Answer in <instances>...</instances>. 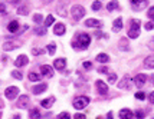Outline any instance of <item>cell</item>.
<instances>
[{"label":"cell","instance_id":"obj_1","mask_svg":"<svg viewBox=\"0 0 154 119\" xmlns=\"http://www.w3.org/2000/svg\"><path fill=\"white\" fill-rule=\"evenodd\" d=\"M91 43V36L87 33H79L76 39L72 42V48L75 49H87Z\"/></svg>","mask_w":154,"mask_h":119},{"label":"cell","instance_id":"obj_2","mask_svg":"<svg viewBox=\"0 0 154 119\" xmlns=\"http://www.w3.org/2000/svg\"><path fill=\"white\" fill-rule=\"evenodd\" d=\"M71 15H72L73 20H81L82 17L85 16V9H84V6H81V4H73L72 9H71Z\"/></svg>","mask_w":154,"mask_h":119},{"label":"cell","instance_id":"obj_3","mask_svg":"<svg viewBox=\"0 0 154 119\" xmlns=\"http://www.w3.org/2000/svg\"><path fill=\"white\" fill-rule=\"evenodd\" d=\"M138 36H140V20L134 19V20H131V27H130V30H128V37L130 39H137Z\"/></svg>","mask_w":154,"mask_h":119},{"label":"cell","instance_id":"obj_4","mask_svg":"<svg viewBox=\"0 0 154 119\" xmlns=\"http://www.w3.org/2000/svg\"><path fill=\"white\" fill-rule=\"evenodd\" d=\"M89 103V98L88 96H76L73 99V108L75 109H84L87 108Z\"/></svg>","mask_w":154,"mask_h":119},{"label":"cell","instance_id":"obj_5","mask_svg":"<svg viewBox=\"0 0 154 119\" xmlns=\"http://www.w3.org/2000/svg\"><path fill=\"white\" fill-rule=\"evenodd\" d=\"M17 95H19V87L17 86H9L4 90V96L7 98L9 101H13Z\"/></svg>","mask_w":154,"mask_h":119},{"label":"cell","instance_id":"obj_6","mask_svg":"<svg viewBox=\"0 0 154 119\" xmlns=\"http://www.w3.org/2000/svg\"><path fill=\"white\" fill-rule=\"evenodd\" d=\"M131 6L135 12L144 10L147 7V0H131Z\"/></svg>","mask_w":154,"mask_h":119},{"label":"cell","instance_id":"obj_7","mask_svg":"<svg viewBox=\"0 0 154 119\" xmlns=\"http://www.w3.org/2000/svg\"><path fill=\"white\" fill-rule=\"evenodd\" d=\"M131 85H133V82H131V78L130 75H125L121 80H120V83H118V87L120 89H130Z\"/></svg>","mask_w":154,"mask_h":119},{"label":"cell","instance_id":"obj_8","mask_svg":"<svg viewBox=\"0 0 154 119\" xmlns=\"http://www.w3.org/2000/svg\"><path fill=\"white\" fill-rule=\"evenodd\" d=\"M146 82H147V76L144 73H138L137 76L134 78V85L137 87H143L146 85Z\"/></svg>","mask_w":154,"mask_h":119},{"label":"cell","instance_id":"obj_9","mask_svg":"<svg viewBox=\"0 0 154 119\" xmlns=\"http://www.w3.org/2000/svg\"><path fill=\"white\" fill-rule=\"evenodd\" d=\"M20 46V43L19 42H15V40L9 39L4 42V45H3V50H6V52H9V50H13V49H16Z\"/></svg>","mask_w":154,"mask_h":119},{"label":"cell","instance_id":"obj_10","mask_svg":"<svg viewBox=\"0 0 154 119\" xmlns=\"http://www.w3.org/2000/svg\"><path fill=\"white\" fill-rule=\"evenodd\" d=\"M41 75L45 76V78H52V76H53V69H52V66H49V65L41 66Z\"/></svg>","mask_w":154,"mask_h":119},{"label":"cell","instance_id":"obj_11","mask_svg":"<svg viewBox=\"0 0 154 119\" xmlns=\"http://www.w3.org/2000/svg\"><path fill=\"white\" fill-rule=\"evenodd\" d=\"M27 106H29V96H27V95L19 96V99H17V108L26 109Z\"/></svg>","mask_w":154,"mask_h":119},{"label":"cell","instance_id":"obj_12","mask_svg":"<svg viewBox=\"0 0 154 119\" xmlns=\"http://www.w3.org/2000/svg\"><path fill=\"white\" fill-rule=\"evenodd\" d=\"M97 90L101 93V95H107V92H108V85H107L104 80H97Z\"/></svg>","mask_w":154,"mask_h":119},{"label":"cell","instance_id":"obj_13","mask_svg":"<svg viewBox=\"0 0 154 119\" xmlns=\"http://www.w3.org/2000/svg\"><path fill=\"white\" fill-rule=\"evenodd\" d=\"M53 66H55V69H58V71H64L66 68V59L65 57H59V59H56L55 62H53Z\"/></svg>","mask_w":154,"mask_h":119},{"label":"cell","instance_id":"obj_14","mask_svg":"<svg viewBox=\"0 0 154 119\" xmlns=\"http://www.w3.org/2000/svg\"><path fill=\"white\" fill-rule=\"evenodd\" d=\"M27 62H29L27 56H26V55H20V56H17V59L15 60V66H16V68H22V66H24Z\"/></svg>","mask_w":154,"mask_h":119},{"label":"cell","instance_id":"obj_15","mask_svg":"<svg viewBox=\"0 0 154 119\" xmlns=\"http://www.w3.org/2000/svg\"><path fill=\"white\" fill-rule=\"evenodd\" d=\"M85 26H87V27H101V26H102V22H101V20H97V19H87Z\"/></svg>","mask_w":154,"mask_h":119},{"label":"cell","instance_id":"obj_16","mask_svg":"<svg viewBox=\"0 0 154 119\" xmlns=\"http://www.w3.org/2000/svg\"><path fill=\"white\" fill-rule=\"evenodd\" d=\"M65 32H66L65 24H62V23H56V24H55V27H53V33H55V35H58V36H62V35H65Z\"/></svg>","mask_w":154,"mask_h":119},{"label":"cell","instance_id":"obj_17","mask_svg":"<svg viewBox=\"0 0 154 119\" xmlns=\"http://www.w3.org/2000/svg\"><path fill=\"white\" fill-rule=\"evenodd\" d=\"M46 89H48V85H46V83H39V85H35V86H33L32 92L35 95H39L42 92H45Z\"/></svg>","mask_w":154,"mask_h":119},{"label":"cell","instance_id":"obj_18","mask_svg":"<svg viewBox=\"0 0 154 119\" xmlns=\"http://www.w3.org/2000/svg\"><path fill=\"white\" fill-rule=\"evenodd\" d=\"M144 68L146 69H154V55L147 56L144 59Z\"/></svg>","mask_w":154,"mask_h":119},{"label":"cell","instance_id":"obj_19","mask_svg":"<svg viewBox=\"0 0 154 119\" xmlns=\"http://www.w3.org/2000/svg\"><path fill=\"white\" fill-rule=\"evenodd\" d=\"M7 30L10 33H17L19 32V22H17V20H12V22L7 24Z\"/></svg>","mask_w":154,"mask_h":119},{"label":"cell","instance_id":"obj_20","mask_svg":"<svg viewBox=\"0 0 154 119\" xmlns=\"http://www.w3.org/2000/svg\"><path fill=\"white\" fill-rule=\"evenodd\" d=\"M29 4H20L19 7H17V15H20V16H26V15H29Z\"/></svg>","mask_w":154,"mask_h":119},{"label":"cell","instance_id":"obj_21","mask_svg":"<svg viewBox=\"0 0 154 119\" xmlns=\"http://www.w3.org/2000/svg\"><path fill=\"white\" fill-rule=\"evenodd\" d=\"M133 116H134V113L130 109H127V108L120 111V118L121 119H133Z\"/></svg>","mask_w":154,"mask_h":119},{"label":"cell","instance_id":"obj_22","mask_svg":"<svg viewBox=\"0 0 154 119\" xmlns=\"http://www.w3.org/2000/svg\"><path fill=\"white\" fill-rule=\"evenodd\" d=\"M122 29V20L118 17V19H115L114 20V23H113V30L114 32H120Z\"/></svg>","mask_w":154,"mask_h":119},{"label":"cell","instance_id":"obj_23","mask_svg":"<svg viewBox=\"0 0 154 119\" xmlns=\"http://www.w3.org/2000/svg\"><path fill=\"white\" fill-rule=\"evenodd\" d=\"M53 103H55V98L52 96V98H48V99H43V101L41 102V105L43 106V108H50Z\"/></svg>","mask_w":154,"mask_h":119},{"label":"cell","instance_id":"obj_24","mask_svg":"<svg viewBox=\"0 0 154 119\" xmlns=\"http://www.w3.org/2000/svg\"><path fill=\"white\" fill-rule=\"evenodd\" d=\"M97 62L99 63H107V62H110V56L105 55V53H99L97 56Z\"/></svg>","mask_w":154,"mask_h":119},{"label":"cell","instance_id":"obj_25","mask_svg":"<svg viewBox=\"0 0 154 119\" xmlns=\"http://www.w3.org/2000/svg\"><path fill=\"white\" fill-rule=\"evenodd\" d=\"M115 9H118V0H113V1H110V3L107 4V10H108V12H113Z\"/></svg>","mask_w":154,"mask_h":119},{"label":"cell","instance_id":"obj_26","mask_svg":"<svg viewBox=\"0 0 154 119\" xmlns=\"http://www.w3.org/2000/svg\"><path fill=\"white\" fill-rule=\"evenodd\" d=\"M29 116H30V119H41V112H39V109L35 108L29 112Z\"/></svg>","mask_w":154,"mask_h":119},{"label":"cell","instance_id":"obj_27","mask_svg":"<svg viewBox=\"0 0 154 119\" xmlns=\"http://www.w3.org/2000/svg\"><path fill=\"white\" fill-rule=\"evenodd\" d=\"M41 73H36V72H32V73H29V80H32V82H38V80H41Z\"/></svg>","mask_w":154,"mask_h":119},{"label":"cell","instance_id":"obj_28","mask_svg":"<svg viewBox=\"0 0 154 119\" xmlns=\"http://www.w3.org/2000/svg\"><path fill=\"white\" fill-rule=\"evenodd\" d=\"M46 49H48V53L50 56L55 55V52H56V45H55V43H50V45H48V46H46Z\"/></svg>","mask_w":154,"mask_h":119},{"label":"cell","instance_id":"obj_29","mask_svg":"<svg viewBox=\"0 0 154 119\" xmlns=\"http://www.w3.org/2000/svg\"><path fill=\"white\" fill-rule=\"evenodd\" d=\"M53 23H55V17L52 16V15H49V16L45 19V26L48 27V26H52Z\"/></svg>","mask_w":154,"mask_h":119},{"label":"cell","instance_id":"obj_30","mask_svg":"<svg viewBox=\"0 0 154 119\" xmlns=\"http://www.w3.org/2000/svg\"><path fill=\"white\" fill-rule=\"evenodd\" d=\"M33 32H35V35H46V27H35L33 29Z\"/></svg>","mask_w":154,"mask_h":119},{"label":"cell","instance_id":"obj_31","mask_svg":"<svg viewBox=\"0 0 154 119\" xmlns=\"http://www.w3.org/2000/svg\"><path fill=\"white\" fill-rule=\"evenodd\" d=\"M56 10H58V13H59V15H61L62 17L66 16V9H65V4H64V7H62V3H61V4H59V6L56 7Z\"/></svg>","mask_w":154,"mask_h":119},{"label":"cell","instance_id":"obj_32","mask_svg":"<svg viewBox=\"0 0 154 119\" xmlns=\"http://www.w3.org/2000/svg\"><path fill=\"white\" fill-rule=\"evenodd\" d=\"M120 48H121V50H128V42H127V39H121Z\"/></svg>","mask_w":154,"mask_h":119},{"label":"cell","instance_id":"obj_33","mask_svg":"<svg viewBox=\"0 0 154 119\" xmlns=\"http://www.w3.org/2000/svg\"><path fill=\"white\" fill-rule=\"evenodd\" d=\"M12 76H13L15 79H17V80H22V79H23V75H22V73H20L19 71H13V72H12Z\"/></svg>","mask_w":154,"mask_h":119},{"label":"cell","instance_id":"obj_34","mask_svg":"<svg viewBox=\"0 0 154 119\" xmlns=\"http://www.w3.org/2000/svg\"><path fill=\"white\" fill-rule=\"evenodd\" d=\"M101 7H102V4H101V1H99V0H95V1L92 3V10H95V12H97V10H99Z\"/></svg>","mask_w":154,"mask_h":119},{"label":"cell","instance_id":"obj_35","mask_svg":"<svg viewBox=\"0 0 154 119\" xmlns=\"http://www.w3.org/2000/svg\"><path fill=\"white\" fill-rule=\"evenodd\" d=\"M33 20H35L36 23H42L43 16H42V15H39V13H36V15H33Z\"/></svg>","mask_w":154,"mask_h":119},{"label":"cell","instance_id":"obj_36","mask_svg":"<svg viewBox=\"0 0 154 119\" xmlns=\"http://www.w3.org/2000/svg\"><path fill=\"white\" fill-rule=\"evenodd\" d=\"M58 119H71V115L68 112H62V113L58 115Z\"/></svg>","mask_w":154,"mask_h":119},{"label":"cell","instance_id":"obj_37","mask_svg":"<svg viewBox=\"0 0 154 119\" xmlns=\"http://www.w3.org/2000/svg\"><path fill=\"white\" fill-rule=\"evenodd\" d=\"M144 27H146V30H153V29H154V22H153V20L147 22V23L144 24Z\"/></svg>","mask_w":154,"mask_h":119},{"label":"cell","instance_id":"obj_38","mask_svg":"<svg viewBox=\"0 0 154 119\" xmlns=\"http://www.w3.org/2000/svg\"><path fill=\"white\" fill-rule=\"evenodd\" d=\"M147 16L150 17V20H153V22H154V6L148 9V12H147Z\"/></svg>","mask_w":154,"mask_h":119},{"label":"cell","instance_id":"obj_39","mask_svg":"<svg viewBox=\"0 0 154 119\" xmlns=\"http://www.w3.org/2000/svg\"><path fill=\"white\" fill-rule=\"evenodd\" d=\"M135 98H137L138 101H144V99H146V93H144V92H137V93H135Z\"/></svg>","mask_w":154,"mask_h":119},{"label":"cell","instance_id":"obj_40","mask_svg":"<svg viewBox=\"0 0 154 119\" xmlns=\"http://www.w3.org/2000/svg\"><path fill=\"white\" fill-rule=\"evenodd\" d=\"M115 80H117V75H115V73H111V75H108V82H110V83H114Z\"/></svg>","mask_w":154,"mask_h":119},{"label":"cell","instance_id":"obj_41","mask_svg":"<svg viewBox=\"0 0 154 119\" xmlns=\"http://www.w3.org/2000/svg\"><path fill=\"white\" fill-rule=\"evenodd\" d=\"M32 53H33V55H35V56H38V55H42V53H43V50H42V49L35 48V49H33V50H32Z\"/></svg>","mask_w":154,"mask_h":119},{"label":"cell","instance_id":"obj_42","mask_svg":"<svg viewBox=\"0 0 154 119\" xmlns=\"http://www.w3.org/2000/svg\"><path fill=\"white\" fill-rule=\"evenodd\" d=\"M135 116H137V119H143V118H144V112H143V111H137V112H135Z\"/></svg>","mask_w":154,"mask_h":119},{"label":"cell","instance_id":"obj_43","mask_svg":"<svg viewBox=\"0 0 154 119\" xmlns=\"http://www.w3.org/2000/svg\"><path fill=\"white\" fill-rule=\"evenodd\" d=\"M73 119H87V116L82 115V113H76V115L73 116Z\"/></svg>","mask_w":154,"mask_h":119},{"label":"cell","instance_id":"obj_44","mask_svg":"<svg viewBox=\"0 0 154 119\" xmlns=\"http://www.w3.org/2000/svg\"><path fill=\"white\" fill-rule=\"evenodd\" d=\"M84 68H85V69H91V68H92V63L87 60V62H84Z\"/></svg>","mask_w":154,"mask_h":119},{"label":"cell","instance_id":"obj_45","mask_svg":"<svg viewBox=\"0 0 154 119\" xmlns=\"http://www.w3.org/2000/svg\"><path fill=\"white\" fill-rule=\"evenodd\" d=\"M148 101H150V103H153V105H154V90L150 93V95H148Z\"/></svg>","mask_w":154,"mask_h":119},{"label":"cell","instance_id":"obj_46","mask_svg":"<svg viewBox=\"0 0 154 119\" xmlns=\"http://www.w3.org/2000/svg\"><path fill=\"white\" fill-rule=\"evenodd\" d=\"M0 13H6V4L0 3Z\"/></svg>","mask_w":154,"mask_h":119},{"label":"cell","instance_id":"obj_47","mask_svg":"<svg viewBox=\"0 0 154 119\" xmlns=\"http://www.w3.org/2000/svg\"><path fill=\"white\" fill-rule=\"evenodd\" d=\"M148 48L151 49V50H154V37L150 40V42H148Z\"/></svg>","mask_w":154,"mask_h":119},{"label":"cell","instance_id":"obj_48","mask_svg":"<svg viewBox=\"0 0 154 119\" xmlns=\"http://www.w3.org/2000/svg\"><path fill=\"white\" fill-rule=\"evenodd\" d=\"M4 1H6V3H10V4H17L20 0H4Z\"/></svg>","mask_w":154,"mask_h":119},{"label":"cell","instance_id":"obj_49","mask_svg":"<svg viewBox=\"0 0 154 119\" xmlns=\"http://www.w3.org/2000/svg\"><path fill=\"white\" fill-rule=\"evenodd\" d=\"M99 72H101V73H107V72H108V69L104 66V68H101V69H99Z\"/></svg>","mask_w":154,"mask_h":119},{"label":"cell","instance_id":"obj_50","mask_svg":"<svg viewBox=\"0 0 154 119\" xmlns=\"http://www.w3.org/2000/svg\"><path fill=\"white\" fill-rule=\"evenodd\" d=\"M150 83H151V85H154V73L151 75V78H150Z\"/></svg>","mask_w":154,"mask_h":119},{"label":"cell","instance_id":"obj_51","mask_svg":"<svg viewBox=\"0 0 154 119\" xmlns=\"http://www.w3.org/2000/svg\"><path fill=\"white\" fill-rule=\"evenodd\" d=\"M107 118H108V119H113V112H108V115H107Z\"/></svg>","mask_w":154,"mask_h":119},{"label":"cell","instance_id":"obj_52","mask_svg":"<svg viewBox=\"0 0 154 119\" xmlns=\"http://www.w3.org/2000/svg\"><path fill=\"white\" fill-rule=\"evenodd\" d=\"M12 119H20V115H15V116H12Z\"/></svg>","mask_w":154,"mask_h":119},{"label":"cell","instance_id":"obj_53","mask_svg":"<svg viewBox=\"0 0 154 119\" xmlns=\"http://www.w3.org/2000/svg\"><path fill=\"white\" fill-rule=\"evenodd\" d=\"M42 1H43V3H45V4H48V3H50V1H52V0H42Z\"/></svg>","mask_w":154,"mask_h":119},{"label":"cell","instance_id":"obj_54","mask_svg":"<svg viewBox=\"0 0 154 119\" xmlns=\"http://www.w3.org/2000/svg\"><path fill=\"white\" fill-rule=\"evenodd\" d=\"M0 108H3V102L1 101H0Z\"/></svg>","mask_w":154,"mask_h":119},{"label":"cell","instance_id":"obj_55","mask_svg":"<svg viewBox=\"0 0 154 119\" xmlns=\"http://www.w3.org/2000/svg\"><path fill=\"white\" fill-rule=\"evenodd\" d=\"M0 119H1V112H0Z\"/></svg>","mask_w":154,"mask_h":119},{"label":"cell","instance_id":"obj_56","mask_svg":"<svg viewBox=\"0 0 154 119\" xmlns=\"http://www.w3.org/2000/svg\"><path fill=\"white\" fill-rule=\"evenodd\" d=\"M97 119H102V118H99V116H98V118H97Z\"/></svg>","mask_w":154,"mask_h":119}]
</instances>
